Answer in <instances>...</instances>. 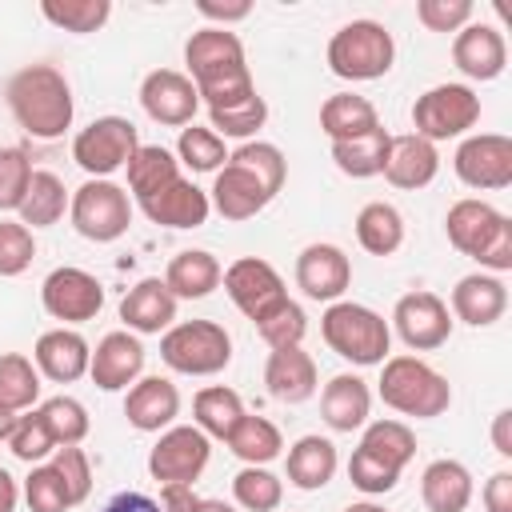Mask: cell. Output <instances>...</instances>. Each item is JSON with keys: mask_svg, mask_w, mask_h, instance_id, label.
I'll return each mask as SVG.
<instances>
[{"mask_svg": "<svg viewBox=\"0 0 512 512\" xmlns=\"http://www.w3.org/2000/svg\"><path fill=\"white\" fill-rule=\"evenodd\" d=\"M184 64H188L184 76L196 84V96L208 108L240 104L256 92V80L244 60V44L232 28H212V24L196 28L184 40Z\"/></svg>", "mask_w": 512, "mask_h": 512, "instance_id": "cell-1", "label": "cell"}, {"mask_svg": "<svg viewBox=\"0 0 512 512\" xmlns=\"http://www.w3.org/2000/svg\"><path fill=\"white\" fill-rule=\"evenodd\" d=\"M4 96H8L16 124L32 140H60L72 128L76 100H72V84L64 80L56 64H24L8 80Z\"/></svg>", "mask_w": 512, "mask_h": 512, "instance_id": "cell-2", "label": "cell"}, {"mask_svg": "<svg viewBox=\"0 0 512 512\" xmlns=\"http://www.w3.org/2000/svg\"><path fill=\"white\" fill-rule=\"evenodd\" d=\"M444 232L460 256H472L480 264V272L492 276L512 272V220L488 200L476 196L456 200L444 216Z\"/></svg>", "mask_w": 512, "mask_h": 512, "instance_id": "cell-3", "label": "cell"}, {"mask_svg": "<svg viewBox=\"0 0 512 512\" xmlns=\"http://www.w3.org/2000/svg\"><path fill=\"white\" fill-rule=\"evenodd\" d=\"M380 400L400 412V416H416V420H436L448 412L452 404V384L420 356H388L380 364V384H376Z\"/></svg>", "mask_w": 512, "mask_h": 512, "instance_id": "cell-4", "label": "cell"}, {"mask_svg": "<svg viewBox=\"0 0 512 512\" xmlns=\"http://www.w3.org/2000/svg\"><path fill=\"white\" fill-rule=\"evenodd\" d=\"M320 336H324V344L340 360H348L356 368L384 364L388 352H392V328H388V320L376 308L356 304V300L328 304L324 316H320Z\"/></svg>", "mask_w": 512, "mask_h": 512, "instance_id": "cell-5", "label": "cell"}, {"mask_svg": "<svg viewBox=\"0 0 512 512\" xmlns=\"http://www.w3.org/2000/svg\"><path fill=\"white\" fill-rule=\"evenodd\" d=\"M392 60H396V40H392V32L380 20H348L328 40V68H332V76L352 80V84L388 76Z\"/></svg>", "mask_w": 512, "mask_h": 512, "instance_id": "cell-6", "label": "cell"}, {"mask_svg": "<svg viewBox=\"0 0 512 512\" xmlns=\"http://www.w3.org/2000/svg\"><path fill=\"white\" fill-rule=\"evenodd\" d=\"M160 360L180 376H216L232 364V336L216 320H180L160 336Z\"/></svg>", "mask_w": 512, "mask_h": 512, "instance_id": "cell-7", "label": "cell"}, {"mask_svg": "<svg viewBox=\"0 0 512 512\" xmlns=\"http://www.w3.org/2000/svg\"><path fill=\"white\" fill-rule=\"evenodd\" d=\"M72 228L92 244H112L132 224V196L116 180H84L68 200Z\"/></svg>", "mask_w": 512, "mask_h": 512, "instance_id": "cell-8", "label": "cell"}, {"mask_svg": "<svg viewBox=\"0 0 512 512\" xmlns=\"http://www.w3.org/2000/svg\"><path fill=\"white\" fill-rule=\"evenodd\" d=\"M476 120H480V96L468 84H436L420 92L412 104V132L432 144L464 136L468 128H476Z\"/></svg>", "mask_w": 512, "mask_h": 512, "instance_id": "cell-9", "label": "cell"}, {"mask_svg": "<svg viewBox=\"0 0 512 512\" xmlns=\"http://www.w3.org/2000/svg\"><path fill=\"white\" fill-rule=\"evenodd\" d=\"M136 148H140L136 124L124 116H96L72 136V160L88 172V180H108L116 168L132 160Z\"/></svg>", "mask_w": 512, "mask_h": 512, "instance_id": "cell-10", "label": "cell"}, {"mask_svg": "<svg viewBox=\"0 0 512 512\" xmlns=\"http://www.w3.org/2000/svg\"><path fill=\"white\" fill-rule=\"evenodd\" d=\"M220 284H224L228 300H232L252 324H264L272 312H280V308L292 300L288 288H284V276H280L268 260H260V256H240V260H232V264L224 268Z\"/></svg>", "mask_w": 512, "mask_h": 512, "instance_id": "cell-11", "label": "cell"}, {"mask_svg": "<svg viewBox=\"0 0 512 512\" xmlns=\"http://www.w3.org/2000/svg\"><path fill=\"white\" fill-rule=\"evenodd\" d=\"M40 304L52 320H60V328L68 324H84V320H96L100 308H104V284L84 272V268H52L40 284Z\"/></svg>", "mask_w": 512, "mask_h": 512, "instance_id": "cell-12", "label": "cell"}, {"mask_svg": "<svg viewBox=\"0 0 512 512\" xmlns=\"http://www.w3.org/2000/svg\"><path fill=\"white\" fill-rule=\"evenodd\" d=\"M212 456V440L196 424H172L148 452V476L160 484H192Z\"/></svg>", "mask_w": 512, "mask_h": 512, "instance_id": "cell-13", "label": "cell"}, {"mask_svg": "<svg viewBox=\"0 0 512 512\" xmlns=\"http://www.w3.org/2000/svg\"><path fill=\"white\" fill-rule=\"evenodd\" d=\"M452 168L460 184L476 192H500L512 184V140L504 132H472L460 140Z\"/></svg>", "mask_w": 512, "mask_h": 512, "instance_id": "cell-14", "label": "cell"}, {"mask_svg": "<svg viewBox=\"0 0 512 512\" xmlns=\"http://www.w3.org/2000/svg\"><path fill=\"white\" fill-rule=\"evenodd\" d=\"M452 312L436 292H404L392 308V332L404 340V348L412 352H436L440 344H448L452 336Z\"/></svg>", "mask_w": 512, "mask_h": 512, "instance_id": "cell-15", "label": "cell"}, {"mask_svg": "<svg viewBox=\"0 0 512 512\" xmlns=\"http://www.w3.org/2000/svg\"><path fill=\"white\" fill-rule=\"evenodd\" d=\"M140 108L148 112V120H156L164 128H188V124H196L200 96H196V84L184 72L152 68L140 80Z\"/></svg>", "mask_w": 512, "mask_h": 512, "instance_id": "cell-16", "label": "cell"}, {"mask_svg": "<svg viewBox=\"0 0 512 512\" xmlns=\"http://www.w3.org/2000/svg\"><path fill=\"white\" fill-rule=\"evenodd\" d=\"M352 284V260L340 244H328V240H316L308 248H300L296 256V288L308 296V300H324V304H336Z\"/></svg>", "mask_w": 512, "mask_h": 512, "instance_id": "cell-17", "label": "cell"}, {"mask_svg": "<svg viewBox=\"0 0 512 512\" xmlns=\"http://www.w3.org/2000/svg\"><path fill=\"white\" fill-rule=\"evenodd\" d=\"M144 344L136 332L128 328H116L108 336H100V344L92 348V360H88V376L100 392H128L140 376H144Z\"/></svg>", "mask_w": 512, "mask_h": 512, "instance_id": "cell-18", "label": "cell"}, {"mask_svg": "<svg viewBox=\"0 0 512 512\" xmlns=\"http://www.w3.org/2000/svg\"><path fill=\"white\" fill-rule=\"evenodd\" d=\"M452 320L468 324V328H488L508 312V284L504 276L492 272H468L456 280L452 300H448Z\"/></svg>", "mask_w": 512, "mask_h": 512, "instance_id": "cell-19", "label": "cell"}, {"mask_svg": "<svg viewBox=\"0 0 512 512\" xmlns=\"http://www.w3.org/2000/svg\"><path fill=\"white\" fill-rule=\"evenodd\" d=\"M88 360H92V344L76 328H48L36 336L32 364L52 384H76L80 376H88Z\"/></svg>", "mask_w": 512, "mask_h": 512, "instance_id": "cell-20", "label": "cell"}, {"mask_svg": "<svg viewBox=\"0 0 512 512\" xmlns=\"http://www.w3.org/2000/svg\"><path fill=\"white\" fill-rule=\"evenodd\" d=\"M176 296L168 292V284L160 276H144L140 284H132L120 300V320L128 332L136 336H164L176 324Z\"/></svg>", "mask_w": 512, "mask_h": 512, "instance_id": "cell-21", "label": "cell"}, {"mask_svg": "<svg viewBox=\"0 0 512 512\" xmlns=\"http://www.w3.org/2000/svg\"><path fill=\"white\" fill-rule=\"evenodd\" d=\"M452 64L468 76V80H496L508 64V44L500 36V28L492 24H480V20H468L456 40H452Z\"/></svg>", "mask_w": 512, "mask_h": 512, "instance_id": "cell-22", "label": "cell"}, {"mask_svg": "<svg viewBox=\"0 0 512 512\" xmlns=\"http://www.w3.org/2000/svg\"><path fill=\"white\" fill-rule=\"evenodd\" d=\"M276 196L248 172V168H240V164H224L220 172H216V180H212V192H208V204L224 216V220H232V224H240V220H252L256 212H264L268 204H272Z\"/></svg>", "mask_w": 512, "mask_h": 512, "instance_id": "cell-23", "label": "cell"}, {"mask_svg": "<svg viewBox=\"0 0 512 512\" xmlns=\"http://www.w3.org/2000/svg\"><path fill=\"white\" fill-rule=\"evenodd\" d=\"M124 416L136 432H164L180 416V388L168 376H140L124 396Z\"/></svg>", "mask_w": 512, "mask_h": 512, "instance_id": "cell-24", "label": "cell"}, {"mask_svg": "<svg viewBox=\"0 0 512 512\" xmlns=\"http://www.w3.org/2000/svg\"><path fill=\"white\" fill-rule=\"evenodd\" d=\"M264 384H268V396L280 400V404H304L308 396H316V360L292 344V348H272L268 352V364H264Z\"/></svg>", "mask_w": 512, "mask_h": 512, "instance_id": "cell-25", "label": "cell"}, {"mask_svg": "<svg viewBox=\"0 0 512 512\" xmlns=\"http://www.w3.org/2000/svg\"><path fill=\"white\" fill-rule=\"evenodd\" d=\"M440 172V152L432 140L416 136V132H404V136H392V148H388V164H384V180L392 188H404V192H416V188H428Z\"/></svg>", "mask_w": 512, "mask_h": 512, "instance_id": "cell-26", "label": "cell"}, {"mask_svg": "<svg viewBox=\"0 0 512 512\" xmlns=\"http://www.w3.org/2000/svg\"><path fill=\"white\" fill-rule=\"evenodd\" d=\"M140 212L152 224H160V228H200L208 220L212 204H208V192L204 188H196L192 180L180 176L168 188H160L156 196L140 200Z\"/></svg>", "mask_w": 512, "mask_h": 512, "instance_id": "cell-27", "label": "cell"}, {"mask_svg": "<svg viewBox=\"0 0 512 512\" xmlns=\"http://www.w3.org/2000/svg\"><path fill=\"white\" fill-rule=\"evenodd\" d=\"M320 416H324V424L332 432H356V428H364L368 416H372V388L360 376H352V372L332 376L324 384V392H320Z\"/></svg>", "mask_w": 512, "mask_h": 512, "instance_id": "cell-28", "label": "cell"}, {"mask_svg": "<svg viewBox=\"0 0 512 512\" xmlns=\"http://www.w3.org/2000/svg\"><path fill=\"white\" fill-rule=\"evenodd\" d=\"M340 468V456H336V444L328 436H300L292 448H288V460H284V472H288V484L300 488V492H320Z\"/></svg>", "mask_w": 512, "mask_h": 512, "instance_id": "cell-29", "label": "cell"}, {"mask_svg": "<svg viewBox=\"0 0 512 512\" xmlns=\"http://www.w3.org/2000/svg\"><path fill=\"white\" fill-rule=\"evenodd\" d=\"M472 472L460 460H432L420 476V500L428 512H464L472 504Z\"/></svg>", "mask_w": 512, "mask_h": 512, "instance_id": "cell-30", "label": "cell"}, {"mask_svg": "<svg viewBox=\"0 0 512 512\" xmlns=\"http://www.w3.org/2000/svg\"><path fill=\"white\" fill-rule=\"evenodd\" d=\"M220 276H224V268H220V260L212 256V252H204V248H184V252H176L172 260H168V268H164V284H168V292L176 296V300H204L208 292H216L220 288Z\"/></svg>", "mask_w": 512, "mask_h": 512, "instance_id": "cell-31", "label": "cell"}, {"mask_svg": "<svg viewBox=\"0 0 512 512\" xmlns=\"http://www.w3.org/2000/svg\"><path fill=\"white\" fill-rule=\"evenodd\" d=\"M372 128H380V116H376V104L360 92H336L320 104V132L340 144V140H356V136H368Z\"/></svg>", "mask_w": 512, "mask_h": 512, "instance_id": "cell-32", "label": "cell"}, {"mask_svg": "<svg viewBox=\"0 0 512 512\" xmlns=\"http://www.w3.org/2000/svg\"><path fill=\"white\" fill-rule=\"evenodd\" d=\"M68 200H72V192L64 188V180L56 172H48V168H36L28 192H24L20 208H16V216H20L24 228H52V224L64 220Z\"/></svg>", "mask_w": 512, "mask_h": 512, "instance_id": "cell-33", "label": "cell"}, {"mask_svg": "<svg viewBox=\"0 0 512 512\" xmlns=\"http://www.w3.org/2000/svg\"><path fill=\"white\" fill-rule=\"evenodd\" d=\"M240 416H244V400L228 384H208L192 396V424L208 440H228L232 428L240 424Z\"/></svg>", "mask_w": 512, "mask_h": 512, "instance_id": "cell-34", "label": "cell"}, {"mask_svg": "<svg viewBox=\"0 0 512 512\" xmlns=\"http://www.w3.org/2000/svg\"><path fill=\"white\" fill-rule=\"evenodd\" d=\"M124 168H128V196H132L136 204L148 200V196H156V192L168 188L172 180H180V160H176V152H168V148H160V144H140Z\"/></svg>", "mask_w": 512, "mask_h": 512, "instance_id": "cell-35", "label": "cell"}, {"mask_svg": "<svg viewBox=\"0 0 512 512\" xmlns=\"http://www.w3.org/2000/svg\"><path fill=\"white\" fill-rule=\"evenodd\" d=\"M388 148H392V132L380 124V128H372L368 136H356V140H340V144H332V164H336L344 176H352V180L384 176Z\"/></svg>", "mask_w": 512, "mask_h": 512, "instance_id": "cell-36", "label": "cell"}, {"mask_svg": "<svg viewBox=\"0 0 512 512\" xmlns=\"http://www.w3.org/2000/svg\"><path fill=\"white\" fill-rule=\"evenodd\" d=\"M356 240L368 256H392L404 244V216L388 200H372L356 212Z\"/></svg>", "mask_w": 512, "mask_h": 512, "instance_id": "cell-37", "label": "cell"}, {"mask_svg": "<svg viewBox=\"0 0 512 512\" xmlns=\"http://www.w3.org/2000/svg\"><path fill=\"white\" fill-rule=\"evenodd\" d=\"M228 444V452L236 456V460H244V464H256V468H268L280 452H284V436H280V428L268 420V416H240V424L232 428V436L224 440Z\"/></svg>", "mask_w": 512, "mask_h": 512, "instance_id": "cell-38", "label": "cell"}, {"mask_svg": "<svg viewBox=\"0 0 512 512\" xmlns=\"http://www.w3.org/2000/svg\"><path fill=\"white\" fill-rule=\"evenodd\" d=\"M360 452H368V456H376L380 464L404 472L408 460L416 456V432H412L404 420H372V424H364Z\"/></svg>", "mask_w": 512, "mask_h": 512, "instance_id": "cell-39", "label": "cell"}, {"mask_svg": "<svg viewBox=\"0 0 512 512\" xmlns=\"http://www.w3.org/2000/svg\"><path fill=\"white\" fill-rule=\"evenodd\" d=\"M40 400V372L24 352H0V404L28 412Z\"/></svg>", "mask_w": 512, "mask_h": 512, "instance_id": "cell-40", "label": "cell"}, {"mask_svg": "<svg viewBox=\"0 0 512 512\" xmlns=\"http://www.w3.org/2000/svg\"><path fill=\"white\" fill-rule=\"evenodd\" d=\"M40 16L48 24H56L60 32L88 36V32H96V28L108 24L112 0H40Z\"/></svg>", "mask_w": 512, "mask_h": 512, "instance_id": "cell-41", "label": "cell"}, {"mask_svg": "<svg viewBox=\"0 0 512 512\" xmlns=\"http://www.w3.org/2000/svg\"><path fill=\"white\" fill-rule=\"evenodd\" d=\"M264 120H268V100L260 96V92H252L248 100H240V104H224V108H208V128L224 140V136H232V140H252L260 128H264Z\"/></svg>", "mask_w": 512, "mask_h": 512, "instance_id": "cell-42", "label": "cell"}, {"mask_svg": "<svg viewBox=\"0 0 512 512\" xmlns=\"http://www.w3.org/2000/svg\"><path fill=\"white\" fill-rule=\"evenodd\" d=\"M40 416H44L56 448H72V444H80L92 432V416H88V408L76 396H48L40 404Z\"/></svg>", "mask_w": 512, "mask_h": 512, "instance_id": "cell-43", "label": "cell"}, {"mask_svg": "<svg viewBox=\"0 0 512 512\" xmlns=\"http://www.w3.org/2000/svg\"><path fill=\"white\" fill-rule=\"evenodd\" d=\"M232 496L240 508L248 512H276L280 500H284V480L268 468H256V464H244L236 476H232Z\"/></svg>", "mask_w": 512, "mask_h": 512, "instance_id": "cell-44", "label": "cell"}, {"mask_svg": "<svg viewBox=\"0 0 512 512\" xmlns=\"http://www.w3.org/2000/svg\"><path fill=\"white\" fill-rule=\"evenodd\" d=\"M176 160L192 172H220L228 164V148L224 140L212 132V128H200V124H188L180 128V140H176Z\"/></svg>", "mask_w": 512, "mask_h": 512, "instance_id": "cell-45", "label": "cell"}, {"mask_svg": "<svg viewBox=\"0 0 512 512\" xmlns=\"http://www.w3.org/2000/svg\"><path fill=\"white\" fill-rule=\"evenodd\" d=\"M228 160L232 164H240V168H248L272 196L284 188V176H288V160H284V152L276 148V144H268V140H248V144H240L236 152H228Z\"/></svg>", "mask_w": 512, "mask_h": 512, "instance_id": "cell-46", "label": "cell"}, {"mask_svg": "<svg viewBox=\"0 0 512 512\" xmlns=\"http://www.w3.org/2000/svg\"><path fill=\"white\" fill-rule=\"evenodd\" d=\"M8 448H12V456L24 460V464H44V460L56 452V440H52V432H48L40 408H28V412L16 416V428H12V436H8Z\"/></svg>", "mask_w": 512, "mask_h": 512, "instance_id": "cell-47", "label": "cell"}, {"mask_svg": "<svg viewBox=\"0 0 512 512\" xmlns=\"http://www.w3.org/2000/svg\"><path fill=\"white\" fill-rule=\"evenodd\" d=\"M48 464L56 468V476H60V484H64L68 508L84 504L88 492H92V464H88V452H84L80 444H72V448H56Z\"/></svg>", "mask_w": 512, "mask_h": 512, "instance_id": "cell-48", "label": "cell"}, {"mask_svg": "<svg viewBox=\"0 0 512 512\" xmlns=\"http://www.w3.org/2000/svg\"><path fill=\"white\" fill-rule=\"evenodd\" d=\"M32 160L24 148H0V212H16L28 184H32Z\"/></svg>", "mask_w": 512, "mask_h": 512, "instance_id": "cell-49", "label": "cell"}, {"mask_svg": "<svg viewBox=\"0 0 512 512\" xmlns=\"http://www.w3.org/2000/svg\"><path fill=\"white\" fill-rule=\"evenodd\" d=\"M24 500H28V512H68L64 484H60V476L48 460L32 464V472L24 480Z\"/></svg>", "mask_w": 512, "mask_h": 512, "instance_id": "cell-50", "label": "cell"}, {"mask_svg": "<svg viewBox=\"0 0 512 512\" xmlns=\"http://www.w3.org/2000/svg\"><path fill=\"white\" fill-rule=\"evenodd\" d=\"M36 256V236L20 220H0V276H20L28 272Z\"/></svg>", "mask_w": 512, "mask_h": 512, "instance_id": "cell-51", "label": "cell"}, {"mask_svg": "<svg viewBox=\"0 0 512 512\" xmlns=\"http://www.w3.org/2000/svg\"><path fill=\"white\" fill-rule=\"evenodd\" d=\"M256 332H260V340H264L268 348H292V344L304 340L308 316H304V308H300L296 300H288L280 312H272L264 324H256Z\"/></svg>", "mask_w": 512, "mask_h": 512, "instance_id": "cell-52", "label": "cell"}, {"mask_svg": "<svg viewBox=\"0 0 512 512\" xmlns=\"http://www.w3.org/2000/svg\"><path fill=\"white\" fill-rule=\"evenodd\" d=\"M348 480H352V488H360L364 496H384V492H392V488L400 484V472L356 448L352 460H348Z\"/></svg>", "mask_w": 512, "mask_h": 512, "instance_id": "cell-53", "label": "cell"}, {"mask_svg": "<svg viewBox=\"0 0 512 512\" xmlns=\"http://www.w3.org/2000/svg\"><path fill=\"white\" fill-rule=\"evenodd\" d=\"M416 20L428 32H460L472 20V0H420Z\"/></svg>", "mask_w": 512, "mask_h": 512, "instance_id": "cell-54", "label": "cell"}, {"mask_svg": "<svg viewBox=\"0 0 512 512\" xmlns=\"http://www.w3.org/2000/svg\"><path fill=\"white\" fill-rule=\"evenodd\" d=\"M196 12L204 20H212V28H228V24H240L252 16V0H232V4H220V0H196Z\"/></svg>", "mask_w": 512, "mask_h": 512, "instance_id": "cell-55", "label": "cell"}, {"mask_svg": "<svg viewBox=\"0 0 512 512\" xmlns=\"http://www.w3.org/2000/svg\"><path fill=\"white\" fill-rule=\"evenodd\" d=\"M480 500H484V512H512V472H508V468L492 472V476L484 480Z\"/></svg>", "mask_w": 512, "mask_h": 512, "instance_id": "cell-56", "label": "cell"}, {"mask_svg": "<svg viewBox=\"0 0 512 512\" xmlns=\"http://www.w3.org/2000/svg\"><path fill=\"white\" fill-rule=\"evenodd\" d=\"M156 508L160 512H196L200 508V496L192 492V484H160Z\"/></svg>", "mask_w": 512, "mask_h": 512, "instance_id": "cell-57", "label": "cell"}, {"mask_svg": "<svg viewBox=\"0 0 512 512\" xmlns=\"http://www.w3.org/2000/svg\"><path fill=\"white\" fill-rule=\"evenodd\" d=\"M100 512H160V508H156V500L144 496V492H116Z\"/></svg>", "mask_w": 512, "mask_h": 512, "instance_id": "cell-58", "label": "cell"}, {"mask_svg": "<svg viewBox=\"0 0 512 512\" xmlns=\"http://www.w3.org/2000/svg\"><path fill=\"white\" fill-rule=\"evenodd\" d=\"M492 448H496L504 460H512V408H500V412L492 416Z\"/></svg>", "mask_w": 512, "mask_h": 512, "instance_id": "cell-59", "label": "cell"}, {"mask_svg": "<svg viewBox=\"0 0 512 512\" xmlns=\"http://www.w3.org/2000/svg\"><path fill=\"white\" fill-rule=\"evenodd\" d=\"M16 504H20V488H16L12 472L0 468V512H16Z\"/></svg>", "mask_w": 512, "mask_h": 512, "instance_id": "cell-60", "label": "cell"}, {"mask_svg": "<svg viewBox=\"0 0 512 512\" xmlns=\"http://www.w3.org/2000/svg\"><path fill=\"white\" fill-rule=\"evenodd\" d=\"M16 416H20V412H12V408L0 404V444H8V436H12V428H16Z\"/></svg>", "mask_w": 512, "mask_h": 512, "instance_id": "cell-61", "label": "cell"}, {"mask_svg": "<svg viewBox=\"0 0 512 512\" xmlns=\"http://www.w3.org/2000/svg\"><path fill=\"white\" fill-rule=\"evenodd\" d=\"M344 512H388L384 504H376V500H356V504H348Z\"/></svg>", "mask_w": 512, "mask_h": 512, "instance_id": "cell-62", "label": "cell"}, {"mask_svg": "<svg viewBox=\"0 0 512 512\" xmlns=\"http://www.w3.org/2000/svg\"><path fill=\"white\" fill-rule=\"evenodd\" d=\"M196 512H236L232 504H224V500H200V508Z\"/></svg>", "mask_w": 512, "mask_h": 512, "instance_id": "cell-63", "label": "cell"}]
</instances>
